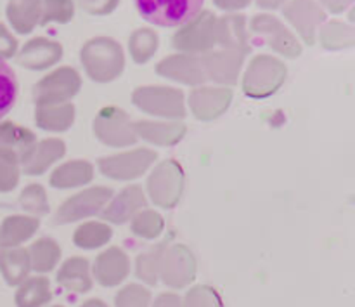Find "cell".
I'll return each mask as SVG.
<instances>
[{
  "instance_id": "1",
  "label": "cell",
  "mask_w": 355,
  "mask_h": 307,
  "mask_svg": "<svg viewBox=\"0 0 355 307\" xmlns=\"http://www.w3.org/2000/svg\"><path fill=\"white\" fill-rule=\"evenodd\" d=\"M142 19L155 26L179 28L196 19L205 0H134Z\"/></svg>"
},
{
  "instance_id": "2",
  "label": "cell",
  "mask_w": 355,
  "mask_h": 307,
  "mask_svg": "<svg viewBox=\"0 0 355 307\" xmlns=\"http://www.w3.org/2000/svg\"><path fill=\"white\" fill-rule=\"evenodd\" d=\"M51 301V290L45 278H31L16 294L17 307H42Z\"/></svg>"
},
{
  "instance_id": "3",
  "label": "cell",
  "mask_w": 355,
  "mask_h": 307,
  "mask_svg": "<svg viewBox=\"0 0 355 307\" xmlns=\"http://www.w3.org/2000/svg\"><path fill=\"white\" fill-rule=\"evenodd\" d=\"M17 99V78L9 65L0 59V120L14 108Z\"/></svg>"
},
{
  "instance_id": "4",
  "label": "cell",
  "mask_w": 355,
  "mask_h": 307,
  "mask_svg": "<svg viewBox=\"0 0 355 307\" xmlns=\"http://www.w3.org/2000/svg\"><path fill=\"white\" fill-rule=\"evenodd\" d=\"M28 269V259L24 254L17 252H0V271H2L3 278L9 285H17L23 281L26 276Z\"/></svg>"
},
{
  "instance_id": "5",
  "label": "cell",
  "mask_w": 355,
  "mask_h": 307,
  "mask_svg": "<svg viewBox=\"0 0 355 307\" xmlns=\"http://www.w3.org/2000/svg\"><path fill=\"white\" fill-rule=\"evenodd\" d=\"M59 281L64 287L71 288V290L85 292L90 287L89 278H87L85 263L83 260H71L69 264H66V267L59 274Z\"/></svg>"
},
{
  "instance_id": "6",
  "label": "cell",
  "mask_w": 355,
  "mask_h": 307,
  "mask_svg": "<svg viewBox=\"0 0 355 307\" xmlns=\"http://www.w3.org/2000/svg\"><path fill=\"white\" fill-rule=\"evenodd\" d=\"M146 304L144 292L137 288H128L118 297V306L120 307H142Z\"/></svg>"
},
{
  "instance_id": "7",
  "label": "cell",
  "mask_w": 355,
  "mask_h": 307,
  "mask_svg": "<svg viewBox=\"0 0 355 307\" xmlns=\"http://www.w3.org/2000/svg\"><path fill=\"white\" fill-rule=\"evenodd\" d=\"M189 307H217V306H215L214 297H210V295H203L201 294V290H196L191 294Z\"/></svg>"
},
{
  "instance_id": "8",
  "label": "cell",
  "mask_w": 355,
  "mask_h": 307,
  "mask_svg": "<svg viewBox=\"0 0 355 307\" xmlns=\"http://www.w3.org/2000/svg\"><path fill=\"white\" fill-rule=\"evenodd\" d=\"M12 49H14V40L6 33L3 26L0 24V59H2V56L10 54Z\"/></svg>"
},
{
  "instance_id": "9",
  "label": "cell",
  "mask_w": 355,
  "mask_h": 307,
  "mask_svg": "<svg viewBox=\"0 0 355 307\" xmlns=\"http://www.w3.org/2000/svg\"><path fill=\"white\" fill-rule=\"evenodd\" d=\"M156 307H179V302H177V299L173 297H163L159 299Z\"/></svg>"
},
{
  "instance_id": "10",
  "label": "cell",
  "mask_w": 355,
  "mask_h": 307,
  "mask_svg": "<svg viewBox=\"0 0 355 307\" xmlns=\"http://www.w3.org/2000/svg\"><path fill=\"white\" fill-rule=\"evenodd\" d=\"M83 307H104V306L101 304V302H87V304Z\"/></svg>"
},
{
  "instance_id": "11",
  "label": "cell",
  "mask_w": 355,
  "mask_h": 307,
  "mask_svg": "<svg viewBox=\"0 0 355 307\" xmlns=\"http://www.w3.org/2000/svg\"><path fill=\"white\" fill-rule=\"evenodd\" d=\"M55 307H61V306H55Z\"/></svg>"
}]
</instances>
